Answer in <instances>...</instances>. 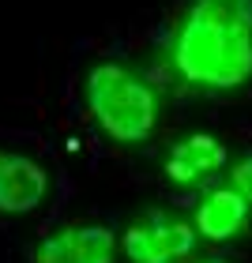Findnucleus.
<instances>
[{"label": "nucleus", "mask_w": 252, "mask_h": 263, "mask_svg": "<svg viewBox=\"0 0 252 263\" xmlns=\"http://www.w3.org/2000/svg\"><path fill=\"white\" fill-rule=\"evenodd\" d=\"M230 165V151L219 136L211 132H192V136L177 139L170 154H166V181L177 184V188H196L203 181H211L214 173H222Z\"/></svg>", "instance_id": "nucleus-6"}, {"label": "nucleus", "mask_w": 252, "mask_h": 263, "mask_svg": "<svg viewBox=\"0 0 252 263\" xmlns=\"http://www.w3.org/2000/svg\"><path fill=\"white\" fill-rule=\"evenodd\" d=\"M170 64L192 90L230 94L252 83V0H192L173 30Z\"/></svg>", "instance_id": "nucleus-1"}, {"label": "nucleus", "mask_w": 252, "mask_h": 263, "mask_svg": "<svg viewBox=\"0 0 252 263\" xmlns=\"http://www.w3.org/2000/svg\"><path fill=\"white\" fill-rule=\"evenodd\" d=\"M121 233L105 222H71L45 233L34 248V263H117Z\"/></svg>", "instance_id": "nucleus-4"}, {"label": "nucleus", "mask_w": 252, "mask_h": 263, "mask_svg": "<svg viewBox=\"0 0 252 263\" xmlns=\"http://www.w3.org/2000/svg\"><path fill=\"white\" fill-rule=\"evenodd\" d=\"M53 188L49 170L19 151H0V214L4 218H23L45 207Z\"/></svg>", "instance_id": "nucleus-5"}, {"label": "nucleus", "mask_w": 252, "mask_h": 263, "mask_svg": "<svg viewBox=\"0 0 252 263\" xmlns=\"http://www.w3.org/2000/svg\"><path fill=\"white\" fill-rule=\"evenodd\" d=\"M230 188H237V192L252 203V151L241 154L237 162H230Z\"/></svg>", "instance_id": "nucleus-8"}, {"label": "nucleus", "mask_w": 252, "mask_h": 263, "mask_svg": "<svg viewBox=\"0 0 252 263\" xmlns=\"http://www.w3.org/2000/svg\"><path fill=\"white\" fill-rule=\"evenodd\" d=\"M185 263H233V259H226V256H192Z\"/></svg>", "instance_id": "nucleus-9"}, {"label": "nucleus", "mask_w": 252, "mask_h": 263, "mask_svg": "<svg viewBox=\"0 0 252 263\" xmlns=\"http://www.w3.org/2000/svg\"><path fill=\"white\" fill-rule=\"evenodd\" d=\"M196 226L177 211H143L121 230V256L128 263H185L196 252Z\"/></svg>", "instance_id": "nucleus-3"}, {"label": "nucleus", "mask_w": 252, "mask_h": 263, "mask_svg": "<svg viewBox=\"0 0 252 263\" xmlns=\"http://www.w3.org/2000/svg\"><path fill=\"white\" fill-rule=\"evenodd\" d=\"M83 102L94 128L113 143H147L158 128V90L121 61H98L83 79Z\"/></svg>", "instance_id": "nucleus-2"}, {"label": "nucleus", "mask_w": 252, "mask_h": 263, "mask_svg": "<svg viewBox=\"0 0 252 263\" xmlns=\"http://www.w3.org/2000/svg\"><path fill=\"white\" fill-rule=\"evenodd\" d=\"M248 218H252V203L230 184L203 188L196 207H192V226H196L200 241H211V245H226L233 237H241L248 230Z\"/></svg>", "instance_id": "nucleus-7"}]
</instances>
